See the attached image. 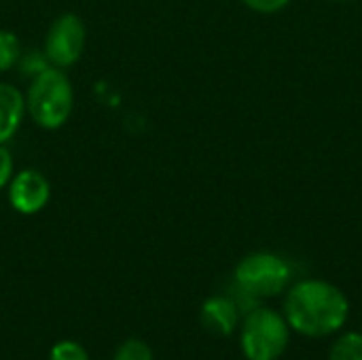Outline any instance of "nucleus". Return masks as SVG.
Wrapping results in <instances>:
<instances>
[{
	"label": "nucleus",
	"mask_w": 362,
	"mask_h": 360,
	"mask_svg": "<svg viewBox=\"0 0 362 360\" xmlns=\"http://www.w3.org/2000/svg\"><path fill=\"white\" fill-rule=\"evenodd\" d=\"M333 2H352V0H333Z\"/></svg>",
	"instance_id": "dca6fc26"
},
{
	"label": "nucleus",
	"mask_w": 362,
	"mask_h": 360,
	"mask_svg": "<svg viewBox=\"0 0 362 360\" xmlns=\"http://www.w3.org/2000/svg\"><path fill=\"white\" fill-rule=\"evenodd\" d=\"M329 360H362L361 333H346V335H341L333 344Z\"/></svg>",
	"instance_id": "1a4fd4ad"
},
{
	"label": "nucleus",
	"mask_w": 362,
	"mask_h": 360,
	"mask_svg": "<svg viewBox=\"0 0 362 360\" xmlns=\"http://www.w3.org/2000/svg\"><path fill=\"white\" fill-rule=\"evenodd\" d=\"M13 174H15V161H13V155H11V151H8L4 144H0V189L8 187V182H11Z\"/></svg>",
	"instance_id": "2eb2a0df"
},
{
	"label": "nucleus",
	"mask_w": 362,
	"mask_h": 360,
	"mask_svg": "<svg viewBox=\"0 0 362 360\" xmlns=\"http://www.w3.org/2000/svg\"><path fill=\"white\" fill-rule=\"evenodd\" d=\"M25 95L11 83H0V144H6L25 117Z\"/></svg>",
	"instance_id": "6e6552de"
},
{
	"label": "nucleus",
	"mask_w": 362,
	"mask_h": 360,
	"mask_svg": "<svg viewBox=\"0 0 362 360\" xmlns=\"http://www.w3.org/2000/svg\"><path fill=\"white\" fill-rule=\"evenodd\" d=\"M350 314L348 297L327 280H301L284 299V318L291 329L305 337L337 333Z\"/></svg>",
	"instance_id": "f257e3e1"
},
{
	"label": "nucleus",
	"mask_w": 362,
	"mask_h": 360,
	"mask_svg": "<svg viewBox=\"0 0 362 360\" xmlns=\"http://www.w3.org/2000/svg\"><path fill=\"white\" fill-rule=\"evenodd\" d=\"M115 360H153V354L146 344H142L138 339H129L117 350Z\"/></svg>",
	"instance_id": "9b49d317"
},
{
	"label": "nucleus",
	"mask_w": 362,
	"mask_h": 360,
	"mask_svg": "<svg viewBox=\"0 0 362 360\" xmlns=\"http://www.w3.org/2000/svg\"><path fill=\"white\" fill-rule=\"evenodd\" d=\"M291 263L284 257L265 250L246 255L233 274V282L257 299L278 297L291 284Z\"/></svg>",
	"instance_id": "20e7f679"
},
{
	"label": "nucleus",
	"mask_w": 362,
	"mask_h": 360,
	"mask_svg": "<svg viewBox=\"0 0 362 360\" xmlns=\"http://www.w3.org/2000/svg\"><path fill=\"white\" fill-rule=\"evenodd\" d=\"M21 42L11 30H0V72L11 70L19 64Z\"/></svg>",
	"instance_id": "9d476101"
},
{
	"label": "nucleus",
	"mask_w": 362,
	"mask_h": 360,
	"mask_svg": "<svg viewBox=\"0 0 362 360\" xmlns=\"http://www.w3.org/2000/svg\"><path fill=\"white\" fill-rule=\"evenodd\" d=\"M74 110V87L62 68L36 74L25 93V112L42 129H59Z\"/></svg>",
	"instance_id": "f03ea898"
},
{
	"label": "nucleus",
	"mask_w": 362,
	"mask_h": 360,
	"mask_svg": "<svg viewBox=\"0 0 362 360\" xmlns=\"http://www.w3.org/2000/svg\"><path fill=\"white\" fill-rule=\"evenodd\" d=\"M246 8L255 11V13H261V15H274V13H280L288 6L291 0H240Z\"/></svg>",
	"instance_id": "4468645a"
},
{
	"label": "nucleus",
	"mask_w": 362,
	"mask_h": 360,
	"mask_svg": "<svg viewBox=\"0 0 362 360\" xmlns=\"http://www.w3.org/2000/svg\"><path fill=\"white\" fill-rule=\"evenodd\" d=\"M238 320L240 310L235 308L231 297L216 295L202 306V325L212 335H231L238 327Z\"/></svg>",
	"instance_id": "0eeeda50"
},
{
	"label": "nucleus",
	"mask_w": 362,
	"mask_h": 360,
	"mask_svg": "<svg viewBox=\"0 0 362 360\" xmlns=\"http://www.w3.org/2000/svg\"><path fill=\"white\" fill-rule=\"evenodd\" d=\"M51 360H89L87 352L74 342H62L51 350Z\"/></svg>",
	"instance_id": "ddd939ff"
},
{
	"label": "nucleus",
	"mask_w": 362,
	"mask_h": 360,
	"mask_svg": "<svg viewBox=\"0 0 362 360\" xmlns=\"http://www.w3.org/2000/svg\"><path fill=\"white\" fill-rule=\"evenodd\" d=\"M85 40L87 30L83 19L74 13H62L47 30L42 53L53 68L66 70L81 59L85 51Z\"/></svg>",
	"instance_id": "39448f33"
},
{
	"label": "nucleus",
	"mask_w": 362,
	"mask_h": 360,
	"mask_svg": "<svg viewBox=\"0 0 362 360\" xmlns=\"http://www.w3.org/2000/svg\"><path fill=\"white\" fill-rule=\"evenodd\" d=\"M19 64H21L23 74H28V76H32V79L51 66L42 51H30L28 55H21V57H19Z\"/></svg>",
	"instance_id": "f8f14e48"
},
{
	"label": "nucleus",
	"mask_w": 362,
	"mask_h": 360,
	"mask_svg": "<svg viewBox=\"0 0 362 360\" xmlns=\"http://www.w3.org/2000/svg\"><path fill=\"white\" fill-rule=\"evenodd\" d=\"M291 339L286 318L272 308H255L242 325V352L248 360H278Z\"/></svg>",
	"instance_id": "7ed1b4c3"
},
{
	"label": "nucleus",
	"mask_w": 362,
	"mask_h": 360,
	"mask_svg": "<svg viewBox=\"0 0 362 360\" xmlns=\"http://www.w3.org/2000/svg\"><path fill=\"white\" fill-rule=\"evenodd\" d=\"M8 204L19 214H38L51 199V182L38 170L25 168L13 174L8 182Z\"/></svg>",
	"instance_id": "423d86ee"
}]
</instances>
